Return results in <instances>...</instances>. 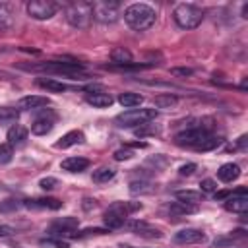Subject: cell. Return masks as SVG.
<instances>
[{
    "label": "cell",
    "mask_w": 248,
    "mask_h": 248,
    "mask_svg": "<svg viewBox=\"0 0 248 248\" xmlns=\"http://www.w3.org/2000/svg\"><path fill=\"white\" fill-rule=\"evenodd\" d=\"M155 10L143 2H136V4H130L126 10H124V21L136 29V31H145L149 29L153 23H155Z\"/></svg>",
    "instance_id": "cell-1"
},
{
    "label": "cell",
    "mask_w": 248,
    "mask_h": 248,
    "mask_svg": "<svg viewBox=\"0 0 248 248\" xmlns=\"http://www.w3.org/2000/svg\"><path fill=\"white\" fill-rule=\"evenodd\" d=\"M27 70L33 72H50V74H58V76H66L70 79H83L87 78V74L83 72V64L79 62H41V64H33V66H23Z\"/></svg>",
    "instance_id": "cell-2"
},
{
    "label": "cell",
    "mask_w": 248,
    "mask_h": 248,
    "mask_svg": "<svg viewBox=\"0 0 248 248\" xmlns=\"http://www.w3.org/2000/svg\"><path fill=\"white\" fill-rule=\"evenodd\" d=\"M172 19L180 29H194L202 23L203 19V12L202 8H198L196 4H176L172 10Z\"/></svg>",
    "instance_id": "cell-3"
},
{
    "label": "cell",
    "mask_w": 248,
    "mask_h": 248,
    "mask_svg": "<svg viewBox=\"0 0 248 248\" xmlns=\"http://www.w3.org/2000/svg\"><path fill=\"white\" fill-rule=\"evenodd\" d=\"M66 21L76 29H87L93 14H91V2H72L64 10Z\"/></svg>",
    "instance_id": "cell-4"
},
{
    "label": "cell",
    "mask_w": 248,
    "mask_h": 248,
    "mask_svg": "<svg viewBox=\"0 0 248 248\" xmlns=\"http://www.w3.org/2000/svg\"><path fill=\"white\" fill-rule=\"evenodd\" d=\"M209 134H211V132H209V126H205V124H196V126H190V128L178 132V134L174 136V143H176V145H182V147H192V149H196Z\"/></svg>",
    "instance_id": "cell-5"
},
{
    "label": "cell",
    "mask_w": 248,
    "mask_h": 248,
    "mask_svg": "<svg viewBox=\"0 0 248 248\" xmlns=\"http://www.w3.org/2000/svg\"><path fill=\"white\" fill-rule=\"evenodd\" d=\"M155 116H157L155 108H130L116 116V124L120 128H134V126H141V124L153 120Z\"/></svg>",
    "instance_id": "cell-6"
},
{
    "label": "cell",
    "mask_w": 248,
    "mask_h": 248,
    "mask_svg": "<svg viewBox=\"0 0 248 248\" xmlns=\"http://www.w3.org/2000/svg\"><path fill=\"white\" fill-rule=\"evenodd\" d=\"M91 14L101 23H114L120 17V4L114 0H97L91 4Z\"/></svg>",
    "instance_id": "cell-7"
},
{
    "label": "cell",
    "mask_w": 248,
    "mask_h": 248,
    "mask_svg": "<svg viewBox=\"0 0 248 248\" xmlns=\"http://www.w3.org/2000/svg\"><path fill=\"white\" fill-rule=\"evenodd\" d=\"M56 12H58V4L52 2V0H31V2H27V14L33 19H39V21L50 19Z\"/></svg>",
    "instance_id": "cell-8"
},
{
    "label": "cell",
    "mask_w": 248,
    "mask_h": 248,
    "mask_svg": "<svg viewBox=\"0 0 248 248\" xmlns=\"http://www.w3.org/2000/svg\"><path fill=\"white\" fill-rule=\"evenodd\" d=\"M78 225H79L78 217H62V219H56L50 225V234L52 236H58V238H62V236H76L74 231L78 229Z\"/></svg>",
    "instance_id": "cell-9"
},
{
    "label": "cell",
    "mask_w": 248,
    "mask_h": 248,
    "mask_svg": "<svg viewBox=\"0 0 248 248\" xmlns=\"http://www.w3.org/2000/svg\"><path fill=\"white\" fill-rule=\"evenodd\" d=\"M124 227H126L128 231H132V232L140 234V236H145V238H161V236H163V232H161L159 229L149 227L145 221H134V219H132V221H128V219H126Z\"/></svg>",
    "instance_id": "cell-10"
},
{
    "label": "cell",
    "mask_w": 248,
    "mask_h": 248,
    "mask_svg": "<svg viewBox=\"0 0 248 248\" xmlns=\"http://www.w3.org/2000/svg\"><path fill=\"white\" fill-rule=\"evenodd\" d=\"M203 240H205V232L200 229H192V227L182 229L174 234V242L178 244H200Z\"/></svg>",
    "instance_id": "cell-11"
},
{
    "label": "cell",
    "mask_w": 248,
    "mask_h": 248,
    "mask_svg": "<svg viewBox=\"0 0 248 248\" xmlns=\"http://www.w3.org/2000/svg\"><path fill=\"white\" fill-rule=\"evenodd\" d=\"M54 114L52 112H45V114H41V116H37L35 120H33V124H31V132L35 134V136H46L52 128H54Z\"/></svg>",
    "instance_id": "cell-12"
},
{
    "label": "cell",
    "mask_w": 248,
    "mask_h": 248,
    "mask_svg": "<svg viewBox=\"0 0 248 248\" xmlns=\"http://www.w3.org/2000/svg\"><path fill=\"white\" fill-rule=\"evenodd\" d=\"M244 238H246V231L244 229H236V231H232V232H229L225 236H217L213 240V248H231V246H234L236 242H240Z\"/></svg>",
    "instance_id": "cell-13"
},
{
    "label": "cell",
    "mask_w": 248,
    "mask_h": 248,
    "mask_svg": "<svg viewBox=\"0 0 248 248\" xmlns=\"http://www.w3.org/2000/svg\"><path fill=\"white\" fill-rule=\"evenodd\" d=\"M50 101L43 95H25L17 101V108H23V110H39L43 107H46Z\"/></svg>",
    "instance_id": "cell-14"
},
{
    "label": "cell",
    "mask_w": 248,
    "mask_h": 248,
    "mask_svg": "<svg viewBox=\"0 0 248 248\" xmlns=\"http://www.w3.org/2000/svg\"><path fill=\"white\" fill-rule=\"evenodd\" d=\"M23 207L29 209H60L62 202L56 198H37V200H25Z\"/></svg>",
    "instance_id": "cell-15"
},
{
    "label": "cell",
    "mask_w": 248,
    "mask_h": 248,
    "mask_svg": "<svg viewBox=\"0 0 248 248\" xmlns=\"http://www.w3.org/2000/svg\"><path fill=\"white\" fill-rule=\"evenodd\" d=\"M85 101H87L89 105H93L95 108H107V107H110V105L114 103L112 95L107 93V91H93V93H87V95H85Z\"/></svg>",
    "instance_id": "cell-16"
},
{
    "label": "cell",
    "mask_w": 248,
    "mask_h": 248,
    "mask_svg": "<svg viewBox=\"0 0 248 248\" xmlns=\"http://www.w3.org/2000/svg\"><path fill=\"white\" fill-rule=\"evenodd\" d=\"M83 141H85V134H83L81 130H72V132L64 134L54 145H56L58 149H68V147L78 145V143H83Z\"/></svg>",
    "instance_id": "cell-17"
},
{
    "label": "cell",
    "mask_w": 248,
    "mask_h": 248,
    "mask_svg": "<svg viewBox=\"0 0 248 248\" xmlns=\"http://www.w3.org/2000/svg\"><path fill=\"white\" fill-rule=\"evenodd\" d=\"M27 136H29V132H27V128L21 126V124H14V126L8 130V134H6L10 145H23L25 140H27Z\"/></svg>",
    "instance_id": "cell-18"
},
{
    "label": "cell",
    "mask_w": 248,
    "mask_h": 248,
    "mask_svg": "<svg viewBox=\"0 0 248 248\" xmlns=\"http://www.w3.org/2000/svg\"><path fill=\"white\" fill-rule=\"evenodd\" d=\"M60 167L68 172H81L89 167V159H85V157H68L60 163Z\"/></svg>",
    "instance_id": "cell-19"
},
{
    "label": "cell",
    "mask_w": 248,
    "mask_h": 248,
    "mask_svg": "<svg viewBox=\"0 0 248 248\" xmlns=\"http://www.w3.org/2000/svg\"><path fill=\"white\" fill-rule=\"evenodd\" d=\"M217 176H219V180H223V182H232V180H236V178L240 176V167H238L236 163H225V165L219 167Z\"/></svg>",
    "instance_id": "cell-20"
},
{
    "label": "cell",
    "mask_w": 248,
    "mask_h": 248,
    "mask_svg": "<svg viewBox=\"0 0 248 248\" xmlns=\"http://www.w3.org/2000/svg\"><path fill=\"white\" fill-rule=\"evenodd\" d=\"M14 27V8L8 2H0V31H10Z\"/></svg>",
    "instance_id": "cell-21"
},
{
    "label": "cell",
    "mask_w": 248,
    "mask_h": 248,
    "mask_svg": "<svg viewBox=\"0 0 248 248\" xmlns=\"http://www.w3.org/2000/svg\"><path fill=\"white\" fill-rule=\"evenodd\" d=\"M138 209H141V203H140V202H114V203L108 207V211H114V213L126 217V219H128L130 213H134V211H138Z\"/></svg>",
    "instance_id": "cell-22"
},
{
    "label": "cell",
    "mask_w": 248,
    "mask_h": 248,
    "mask_svg": "<svg viewBox=\"0 0 248 248\" xmlns=\"http://www.w3.org/2000/svg\"><path fill=\"white\" fill-rule=\"evenodd\" d=\"M225 209L234 211V213H244L248 209V194L246 196H231L225 202Z\"/></svg>",
    "instance_id": "cell-23"
},
{
    "label": "cell",
    "mask_w": 248,
    "mask_h": 248,
    "mask_svg": "<svg viewBox=\"0 0 248 248\" xmlns=\"http://www.w3.org/2000/svg\"><path fill=\"white\" fill-rule=\"evenodd\" d=\"M110 60L114 66H124V64H130L132 62V52L124 46H116L110 50Z\"/></svg>",
    "instance_id": "cell-24"
},
{
    "label": "cell",
    "mask_w": 248,
    "mask_h": 248,
    "mask_svg": "<svg viewBox=\"0 0 248 248\" xmlns=\"http://www.w3.org/2000/svg\"><path fill=\"white\" fill-rule=\"evenodd\" d=\"M118 103L126 108H134V107H140L143 103V97L140 93H132V91H124L118 95Z\"/></svg>",
    "instance_id": "cell-25"
},
{
    "label": "cell",
    "mask_w": 248,
    "mask_h": 248,
    "mask_svg": "<svg viewBox=\"0 0 248 248\" xmlns=\"http://www.w3.org/2000/svg\"><path fill=\"white\" fill-rule=\"evenodd\" d=\"M37 85L43 87V89L54 91V93H62V91L68 89L66 83H62V81H58V79H54V78H39V79H37Z\"/></svg>",
    "instance_id": "cell-26"
},
{
    "label": "cell",
    "mask_w": 248,
    "mask_h": 248,
    "mask_svg": "<svg viewBox=\"0 0 248 248\" xmlns=\"http://www.w3.org/2000/svg\"><path fill=\"white\" fill-rule=\"evenodd\" d=\"M174 196H176L178 202H182V203H194V205H198V202H202V198H203V194L198 192V190H178Z\"/></svg>",
    "instance_id": "cell-27"
},
{
    "label": "cell",
    "mask_w": 248,
    "mask_h": 248,
    "mask_svg": "<svg viewBox=\"0 0 248 248\" xmlns=\"http://www.w3.org/2000/svg\"><path fill=\"white\" fill-rule=\"evenodd\" d=\"M103 221H105V225L108 227V229H120V227H124V223H126V217H122V215H118V213H114V211H105V217H103Z\"/></svg>",
    "instance_id": "cell-28"
},
{
    "label": "cell",
    "mask_w": 248,
    "mask_h": 248,
    "mask_svg": "<svg viewBox=\"0 0 248 248\" xmlns=\"http://www.w3.org/2000/svg\"><path fill=\"white\" fill-rule=\"evenodd\" d=\"M221 141H223V138L221 136H215V134H209L198 147H196V151H211V149H215V147H219L221 145Z\"/></svg>",
    "instance_id": "cell-29"
},
{
    "label": "cell",
    "mask_w": 248,
    "mask_h": 248,
    "mask_svg": "<svg viewBox=\"0 0 248 248\" xmlns=\"http://www.w3.org/2000/svg\"><path fill=\"white\" fill-rule=\"evenodd\" d=\"M114 174H116V170H114V169H110V167H101V169L93 170V180L103 184V182L112 180V178H114Z\"/></svg>",
    "instance_id": "cell-30"
},
{
    "label": "cell",
    "mask_w": 248,
    "mask_h": 248,
    "mask_svg": "<svg viewBox=\"0 0 248 248\" xmlns=\"http://www.w3.org/2000/svg\"><path fill=\"white\" fill-rule=\"evenodd\" d=\"M153 103H155V107H157V108H172V107L178 103V99H176L174 95L167 93V95H157Z\"/></svg>",
    "instance_id": "cell-31"
},
{
    "label": "cell",
    "mask_w": 248,
    "mask_h": 248,
    "mask_svg": "<svg viewBox=\"0 0 248 248\" xmlns=\"http://www.w3.org/2000/svg\"><path fill=\"white\" fill-rule=\"evenodd\" d=\"M130 192L132 194H151L153 186L147 180H132L130 182Z\"/></svg>",
    "instance_id": "cell-32"
},
{
    "label": "cell",
    "mask_w": 248,
    "mask_h": 248,
    "mask_svg": "<svg viewBox=\"0 0 248 248\" xmlns=\"http://www.w3.org/2000/svg\"><path fill=\"white\" fill-rule=\"evenodd\" d=\"M19 116V110L14 107H0V124H8V122H16Z\"/></svg>",
    "instance_id": "cell-33"
},
{
    "label": "cell",
    "mask_w": 248,
    "mask_h": 248,
    "mask_svg": "<svg viewBox=\"0 0 248 248\" xmlns=\"http://www.w3.org/2000/svg\"><path fill=\"white\" fill-rule=\"evenodd\" d=\"M170 211H172V213H180V215H188V213H196V211H198V205H194V203L174 202V203L170 205Z\"/></svg>",
    "instance_id": "cell-34"
},
{
    "label": "cell",
    "mask_w": 248,
    "mask_h": 248,
    "mask_svg": "<svg viewBox=\"0 0 248 248\" xmlns=\"http://www.w3.org/2000/svg\"><path fill=\"white\" fill-rule=\"evenodd\" d=\"M14 157V147L10 143H0V165L10 163Z\"/></svg>",
    "instance_id": "cell-35"
},
{
    "label": "cell",
    "mask_w": 248,
    "mask_h": 248,
    "mask_svg": "<svg viewBox=\"0 0 248 248\" xmlns=\"http://www.w3.org/2000/svg\"><path fill=\"white\" fill-rule=\"evenodd\" d=\"M23 203L21 202H17V200H4V202H0V213H10V211H16V209H19Z\"/></svg>",
    "instance_id": "cell-36"
},
{
    "label": "cell",
    "mask_w": 248,
    "mask_h": 248,
    "mask_svg": "<svg viewBox=\"0 0 248 248\" xmlns=\"http://www.w3.org/2000/svg\"><path fill=\"white\" fill-rule=\"evenodd\" d=\"M132 157H134L132 147H120V149L114 151V159H116V161H128V159H132Z\"/></svg>",
    "instance_id": "cell-37"
},
{
    "label": "cell",
    "mask_w": 248,
    "mask_h": 248,
    "mask_svg": "<svg viewBox=\"0 0 248 248\" xmlns=\"http://www.w3.org/2000/svg\"><path fill=\"white\" fill-rule=\"evenodd\" d=\"M41 244L48 246V248H70V244L60 240V238H46V240H41Z\"/></svg>",
    "instance_id": "cell-38"
},
{
    "label": "cell",
    "mask_w": 248,
    "mask_h": 248,
    "mask_svg": "<svg viewBox=\"0 0 248 248\" xmlns=\"http://www.w3.org/2000/svg\"><path fill=\"white\" fill-rule=\"evenodd\" d=\"M134 134H136L138 138H143V136H149V134H157V128H151V126H147V122H145V124H141L140 128H136Z\"/></svg>",
    "instance_id": "cell-39"
},
{
    "label": "cell",
    "mask_w": 248,
    "mask_h": 248,
    "mask_svg": "<svg viewBox=\"0 0 248 248\" xmlns=\"http://www.w3.org/2000/svg\"><path fill=\"white\" fill-rule=\"evenodd\" d=\"M56 184H58V180H56L54 176H46V178H41V182H39V186H41L43 190H52V188H56Z\"/></svg>",
    "instance_id": "cell-40"
},
{
    "label": "cell",
    "mask_w": 248,
    "mask_h": 248,
    "mask_svg": "<svg viewBox=\"0 0 248 248\" xmlns=\"http://www.w3.org/2000/svg\"><path fill=\"white\" fill-rule=\"evenodd\" d=\"M200 186H202V194H203V192H215V190H217V182H215V180H211V178L202 180V182H200Z\"/></svg>",
    "instance_id": "cell-41"
},
{
    "label": "cell",
    "mask_w": 248,
    "mask_h": 248,
    "mask_svg": "<svg viewBox=\"0 0 248 248\" xmlns=\"http://www.w3.org/2000/svg\"><path fill=\"white\" fill-rule=\"evenodd\" d=\"M170 74H172V76H182V78H188V76H192V74H194V70H192V68L182 66V68H170Z\"/></svg>",
    "instance_id": "cell-42"
},
{
    "label": "cell",
    "mask_w": 248,
    "mask_h": 248,
    "mask_svg": "<svg viewBox=\"0 0 248 248\" xmlns=\"http://www.w3.org/2000/svg\"><path fill=\"white\" fill-rule=\"evenodd\" d=\"M198 169V165L196 163H188V165H182L180 169H178V172L182 174V176H190V174H194V170Z\"/></svg>",
    "instance_id": "cell-43"
},
{
    "label": "cell",
    "mask_w": 248,
    "mask_h": 248,
    "mask_svg": "<svg viewBox=\"0 0 248 248\" xmlns=\"http://www.w3.org/2000/svg\"><path fill=\"white\" fill-rule=\"evenodd\" d=\"M246 143H248V136H240L232 147H234V149H246Z\"/></svg>",
    "instance_id": "cell-44"
},
{
    "label": "cell",
    "mask_w": 248,
    "mask_h": 248,
    "mask_svg": "<svg viewBox=\"0 0 248 248\" xmlns=\"http://www.w3.org/2000/svg\"><path fill=\"white\" fill-rule=\"evenodd\" d=\"M10 234H14V229L10 225H0V238H6Z\"/></svg>",
    "instance_id": "cell-45"
},
{
    "label": "cell",
    "mask_w": 248,
    "mask_h": 248,
    "mask_svg": "<svg viewBox=\"0 0 248 248\" xmlns=\"http://www.w3.org/2000/svg\"><path fill=\"white\" fill-rule=\"evenodd\" d=\"M232 196V192L231 190H223V192H215V200H227V198H231Z\"/></svg>",
    "instance_id": "cell-46"
},
{
    "label": "cell",
    "mask_w": 248,
    "mask_h": 248,
    "mask_svg": "<svg viewBox=\"0 0 248 248\" xmlns=\"http://www.w3.org/2000/svg\"><path fill=\"white\" fill-rule=\"evenodd\" d=\"M246 12H248V4L242 6V17H246Z\"/></svg>",
    "instance_id": "cell-47"
}]
</instances>
